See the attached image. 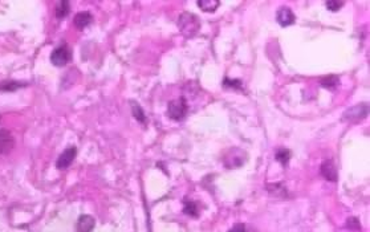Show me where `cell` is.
I'll return each instance as SVG.
<instances>
[{
    "instance_id": "obj_1",
    "label": "cell",
    "mask_w": 370,
    "mask_h": 232,
    "mask_svg": "<svg viewBox=\"0 0 370 232\" xmlns=\"http://www.w3.org/2000/svg\"><path fill=\"white\" fill-rule=\"evenodd\" d=\"M178 28L183 36H195L200 28L199 19L195 15L190 14V12H183V14L179 15L178 18Z\"/></svg>"
},
{
    "instance_id": "obj_2",
    "label": "cell",
    "mask_w": 370,
    "mask_h": 232,
    "mask_svg": "<svg viewBox=\"0 0 370 232\" xmlns=\"http://www.w3.org/2000/svg\"><path fill=\"white\" fill-rule=\"evenodd\" d=\"M189 112V105L183 97L169 102L167 105V116L170 117L173 121H182Z\"/></svg>"
},
{
    "instance_id": "obj_3",
    "label": "cell",
    "mask_w": 370,
    "mask_h": 232,
    "mask_svg": "<svg viewBox=\"0 0 370 232\" xmlns=\"http://www.w3.org/2000/svg\"><path fill=\"white\" fill-rule=\"evenodd\" d=\"M70 58H72V53L65 44L58 45L51 53V61L56 66H65L70 61Z\"/></svg>"
},
{
    "instance_id": "obj_4",
    "label": "cell",
    "mask_w": 370,
    "mask_h": 232,
    "mask_svg": "<svg viewBox=\"0 0 370 232\" xmlns=\"http://www.w3.org/2000/svg\"><path fill=\"white\" fill-rule=\"evenodd\" d=\"M369 113V106L366 104H358L352 108H349L342 114V121H349V122H354L365 118Z\"/></svg>"
},
{
    "instance_id": "obj_5",
    "label": "cell",
    "mask_w": 370,
    "mask_h": 232,
    "mask_svg": "<svg viewBox=\"0 0 370 232\" xmlns=\"http://www.w3.org/2000/svg\"><path fill=\"white\" fill-rule=\"evenodd\" d=\"M247 161V154L240 149H234L230 150L227 154H226L225 160H223V164L229 169H235V167H239L244 164Z\"/></svg>"
},
{
    "instance_id": "obj_6",
    "label": "cell",
    "mask_w": 370,
    "mask_h": 232,
    "mask_svg": "<svg viewBox=\"0 0 370 232\" xmlns=\"http://www.w3.org/2000/svg\"><path fill=\"white\" fill-rule=\"evenodd\" d=\"M77 156V149L75 146H69L68 149H65V151H62L60 154V157L56 161V167L58 170H65L68 169L70 165L73 164V161Z\"/></svg>"
},
{
    "instance_id": "obj_7",
    "label": "cell",
    "mask_w": 370,
    "mask_h": 232,
    "mask_svg": "<svg viewBox=\"0 0 370 232\" xmlns=\"http://www.w3.org/2000/svg\"><path fill=\"white\" fill-rule=\"evenodd\" d=\"M15 146V139L12 137V134L6 129H2L0 130V156H4V154H8L14 149Z\"/></svg>"
},
{
    "instance_id": "obj_8",
    "label": "cell",
    "mask_w": 370,
    "mask_h": 232,
    "mask_svg": "<svg viewBox=\"0 0 370 232\" xmlns=\"http://www.w3.org/2000/svg\"><path fill=\"white\" fill-rule=\"evenodd\" d=\"M276 19H277V23H279L281 27H288L292 26L296 20V16L292 12V10L288 7H281L276 14Z\"/></svg>"
},
{
    "instance_id": "obj_9",
    "label": "cell",
    "mask_w": 370,
    "mask_h": 232,
    "mask_svg": "<svg viewBox=\"0 0 370 232\" xmlns=\"http://www.w3.org/2000/svg\"><path fill=\"white\" fill-rule=\"evenodd\" d=\"M320 171H321V175H323L327 181L337 182V179H338L337 169H336V166H334L333 161H330V160L324 161L323 164H321V169H320Z\"/></svg>"
},
{
    "instance_id": "obj_10",
    "label": "cell",
    "mask_w": 370,
    "mask_h": 232,
    "mask_svg": "<svg viewBox=\"0 0 370 232\" xmlns=\"http://www.w3.org/2000/svg\"><path fill=\"white\" fill-rule=\"evenodd\" d=\"M96 225V220L91 215H81L76 223V232H92Z\"/></svg>"
},
{
    "instance_id": "obj_11",
    "label": "cell",
    "mask_w": 370,
    "mask_h": 232,
    "mask_svg": "<svg viewBox=\"0 0 370 232\" xmlns=\"http://www.w3.org/2000/svg\"><path fill=\"white\" fill-rule=\"evenodd\" d=\"M92 20H93V16L91 12H80L75 16V26L79 29H84L91 24Z\"/></svg>"
},
{
    "instance_id": "obj_12",
    "label": "cell",
    "mask_w": 370,
    "mask_h": 232,
    "mask_svg": "<svg viewBox=\"0 0 370 232\" xmlns=\"http://www.w3.org/2000/svg\"><path fill=\"white\" fill-rule=\"evenodd\" d=\"M69 11H70V4H69V2L61 0V2H58L57 6H56V8H55L56 18L64 19L65 16H68Z\"/></svg>"
},
{
    "instance_id": "obj_13",
    "label": "cell",
    "mask_w": 370,
    "mask_h": 232,
    "mask_svg": "<svg viewBox=\"0 0 370 232\" xmlns=\"http://www.w3.org/2000/svg\"><path fill=\"white\" fill-rule=\"evenodd\" d=\"M198 7L204 12H214L219 7L220 2L219 0H199L198 2Z\"/></svg>"
},
{
    "instance_id": "obj_14",
    "label": "cell",
    "mask_w": 370,
    "mask_h": 232,
    "mask_svg": "<svg viewBox=\"0 0 370 232\" xmlns=\"http://www.w3.org/2000/svg\"><path fill=\"white\" fill-rule=\"evenodd\" d=\"M183 212L186 215H189V216H194L196 218L199 212H198V206H196L195 202H192V200L189 199H185L183 200Z\"/></svg>"
},
{
    "instance_id": "obj_15",
    "label": "cell",
    "mask_w": 370,
    "mask_h": 232,
    "mask_svg": "<svg viewBox=\"0 0 370 232\" xmlns=\"http://www.w3.org/2000/svg\"><path fill=\"white\" fill-rule=\"evenodd\" d=\"M24 85H26V84L18 83V81H3V83H0V91L15 92L24 87Z\"/></svg>"
},
{
    "instance_id": "obj_16",
    "label": "cell",
    "mask_w": 370,
    "mask_h": 232,
    "mask_svg": "<svg viewBox=\"0 0 370 232\" xmlns=\"http://www.w3.org/2000/svg\"><path fill=\"white\" fill-rule=\"evenodd\" d=\"M276 161L277 162H280V164L283 165V166H285V165L289 162V158H290V151L288 149H285V147H280L277 151H276Z\"/></svg>"
},
{
    "instance_id": "obj_17",
    "label": "cell",
    "mask_w": 370,
    "mask_h": 232,
    "mask_svg": "<svg viewBox=\"0 0 370 232\" xmlns=\"http://www.w3.org/2000/svg\"><path fill=\"white\" fill-rule=\"evenodd\" d=\"M131 113H133V116H134V118L138 121V122L141 123L146 122L145 113H143L141 106L138 105V104H135V102H131Z\"/></svg>"
},
{
    "instance_id": "obj_18",
    "label": "cell",
    "mask_w": 370,
    "mask_h": 232,
    "mask_svg": "<svg viewBox=\"0 0 370 232\" xmlns=\"http://www.w3.org/2000/svg\"><path fill=\"white\" fill-rule=\"evenodd\" d=\"M338 83H340V80H338L337 76H327L321 80V87L327 88V89H334L338 85Z\"/></svg>"
},
{
    "instance_id": "obj_19",
    "label": "cell",
    "mask_w": 370,
    "mask_h": 232,
    "mask_svg": "<svg viewBox=\"0 0 370 232\" xmlns=\"http://www.w3.org/2000/svg\"><path fill=\"white\" fill-rule=\"evenodd\" d=\"M325 6H327V8L329 11L337 12L338 10H341L344 3H342V2H338V0H330V2H327V3H325Z\"/></svg>"
},
{
    "instance_id": "obj_20",
    "label": "cell",
    "mask_w": 370,
    "mask_h": 232,
    "mask_svg": "<svg viewBox=\"0 0 370 232\" xmlns=\"http://www.w3.org/2000/svg\"><path fill=\"white\" fill-rule=\"evenodd\" d=\"M223 87L233 88V89H242V81L225 79V80H223Z\"/></svg>"
},
{
    "instance_id": "obj_21",
    "label": "cell",
    "mask_w": 370,
    "mask_h": 232,
    "mask_svg": "<svg viewBox=\"0 0 370 232\" xmlns=\"http://www.w3.org/2000/svg\"><path fill=\"white\" fill-rule=\"evenodd\" d=\"M346 227L349 229H356V231L361 229V224H359V221L357 218H349L348 221H346Z\"/></svg>"
},
{
    "instance_id": "obj_22",
    "label": "cell",
    "mask_w": 370,
    "mask_h": 232,
    "mask_svg": "<svg viewBox=\"0 0 370 232\" xmlns=\"http://www.w3.org/2000/svg\"><path fill=\"white\" fill-rule=\"evenodd\" d=\"M229 232H247L246 225L242 224V223H238V224L233 225V227L230 228Z\"/></svg>"
}]
</instances>
